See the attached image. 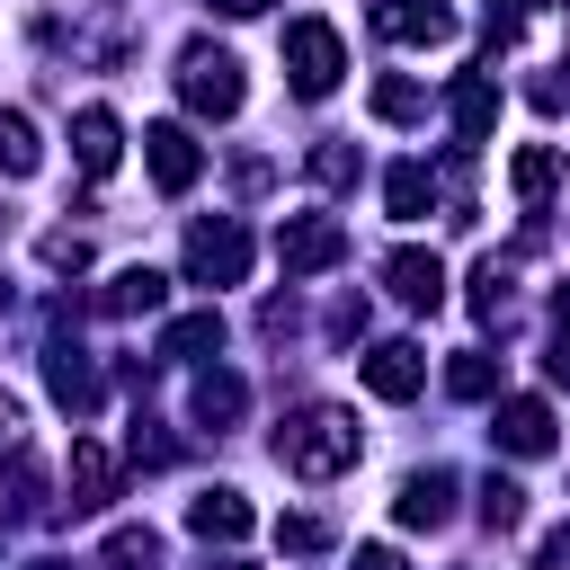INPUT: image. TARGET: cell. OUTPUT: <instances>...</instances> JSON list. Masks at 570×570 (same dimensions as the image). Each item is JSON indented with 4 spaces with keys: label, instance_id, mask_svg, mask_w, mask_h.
<instances>
[{
    "label": "cell",
    "instance_id": "34",
    "mask_svg": "<svg viewBox=\"0 0 570 570\" xmlns=\"http://www.w3.org/2000/svg\"><path fill=\"white\" fill-rule=\"evenodd\" d=\"M356 570H401V561H392L383 543H365V552H356Z\"/></svg>",
    "mask_w": 570,
    "mask_h": 570
},
{
    "label": "cell",
    "instance_id": "24",
    "mask_svg": "<svg viewBox=\"0 0 570 570\" xmlns=\"http://www.w3.org/2000/svg\"><path fill=\"white\" fill-rule=\"evenodd\" d=\"M36 160H45V151H36V125H27V116H0V169L27 178Z\"/></svg>",
    "mask_w": 570,
    "mask_h": 570
},
{
    "label": "cell",
    "instance_id": "7",
    "mask_svg": "<svg viewBox=\"0 0 570 570\" xmlns=\"http://www.w3.org/2000/svg\"><path fill=\"white\" fill-rule=\"evenodd\" d=\"M374 36H392V45H445L454 9L445 0H374Z\"/></svg>",
    "mask_w": 570,
    "mask_h": 570
},
{
    "label": "cell",
    "instance_id": "28",
    "mask_svg": "<svg viewBox=\"0 0 570 570\" xmlns=\"http://www.w3.org/2000/svg\"><path fill=\"white\" fill-rule=\"evenodd\" d=\"M276 543L285 552H321L330 543V517H276Z\"/></svg>",
    "mask_w": 570,
    "mask_h": 570
},
{
    "label": "cell",
    "instance_id": "16",
    "mask_svg": "<svg viewBox=\"0 0 570 570\" xmlns=\"http://www.w3.org/2000/svg\"><path fill=\"white\" fill-rule=\"evenodd\" d=\"M45 383H53V401H62L71 419H89V410H98V374H89V356H80V347H53Z\"/></svg>",
    "mask_w": 570,
    "mask_h": 570
},
{
    "label": "cell",
    "instance_id": "8",
    "mask_svg": "<svg viewBox=\"0 0 570 570\" xmlns=\"http://www.w3.org/2000/svg\"><path fill=\"white\" fill-rule=\"evenodd\" d=\"M383 285H392L410 312H436V303H445V267H436V249H392V258H383Z\"/></svg>",
    "mask_w": 570,
    "mask_h": 570
},
{
    "label": "cell",
    "instance_id": "1",
    "mask_svg": "<svg viewBox=\"0 0 570 570\" xmlns=\"http://www.w3.org/2000/svg\"><path fill=\"white\" fill-rule=\"evenodd\" d=\"M276 463H285L294 481H338V472L356 463V419H347V410H303V419H285V428H276Z\"/></svg>",
    "mask_w": 570,
    "mask_h": 570
},
{
    "label": "cell",
    "instance_id": "13",
    "mask_svg": "<svg viewBox=\"0 0 570 570\" xmlns=\"http://www.w3.org/2000/svg\"><path fill=\"white\" fill-rule=\"evenodd\" d=\"M71 151H80V169H89V178H107V169H116V151H125V125H116L107 107H80V116H71Z\"/></svg>",
    "mask_w": 570,
    "mask_h": 570
},
{
    "label": "cell",
    "instance_id": "36",
    "mask_svg": "<svg viewBox=\"0 0 570 570\" xmlns=\"http://www.w3.org/2000/svg\"><path fill=\"white\" fill-rule=\"evenodd\" d=\"M223 570H249V561H223Z\"/></svg>",
    "mask_w": 570,
    "mask_h": 570
},
{
    "label": "cell",
    "instance_id": "22",
    "mask_svg": "<svg viewBox=\"0 0 570 570\" xmlns=\"http://www.w3.org/2000/svg\"><path fill=\"white\" fill-rule=\"evenodd\" d=\"M445 392H454V401H490V392H499V365H490L481 347H463V356L445 365Z\"/></svg>",
    "mask_w": 570,
    "mask_h": 570
},
{
    "label": "cell",
    "instance_id": "9",
    "mask_svg": "<svg viewBox=\"0 0 570 570\" xmlns=\"http://www.w3.org/2000/svg\"><path fill=\"white\" fill-rule=\"evenodd\" d=\"M419 383H428V356H419L410 338H383V347L365 356V392H374V401H410Z\"/></svg>",
    "mask_w": 570,
    "mask_h": 570
},
{
    "label": "cell",
    "instance_id": "15",
    "mask_svg": "<svg viewBox=\"0 0 570 570\" xmlns=\"http://www.w3.org/2000/svg\"><path fill=\"white\" fill-rule=\"evenodd\" d=\"M445 107H454V134H463V142H490V125H499V80H481V71H463Z\"/></svg>",
    "mask_w": 570,
    "mask_h": 570
},
{
    "label": "cell",
    "instance_id": "4",
    "mask_svg": "<svg viewBox=\"0 0 570 570\" xmlns=\"http://www.w3.org/2000/svg\"><path fill=\"white\" fill-rule=\"evenodd\" d=\"M178 98H187L196 116H240L249 89H240V62H232V53H205V45H196V53L178 62Z\"/></svg>",
    "mask_w": 570,
    "mask_h": 570
},
{
    "label": "cell",
    "instance_id": "26",
    "mask_svg": "<svg viewBox=\"0 0 570 570\" xmlns=\"http://www.w3.org/2000/svg\"><path fill=\"white\" fill-rule=\"evenodd\" d=\"M472 312H481V321H499V312H508V267H499V258H481V267H472Z\"/></svg>",
    "mask_w": 570,
    "mask_h": 570
},
{
    "label": "cell",
    "instance_id": "10",
    "mask_svg": "<svg viewBox=\"0 0 570 570\" xmlns=\"http://www.w3.org/2000/svg\"><path fill=\"white\" fill-rule=\"evenodd\" d=\"M116 499V454L98 436H71V517H98Z\"/></svg>",
    "mask_w": 570,
    "mask_h": 570
},
{
    "label": "cell",
    "instance_id": "25",
    "mask_svg": "<svg viewBox=\"0 0 570 570\" xmlns=\"http://www.w3.org/2000/svg\"><path fill=\"white\" fill-rule=\"evenodd\" d=\"M419 107H428V98H419V80H401V71H392V80H374V116H383V125H410Z\"/></svg>",
    "mask_w": 570,
    "mask_h": 570
},
{
    "label": "cell",
    "instance_id": "3",
    "mask_svg": "<svg viewBox=\"0 0 570 570\" xmlns=\"http://www.w3.org/2000/svg\"><path fill=\"white\" fill-rule=\"evenodd\" d=\"M347 258V223L338 214H294L285 232H276V267L285 276H321V267H338Z\"/></svg>",
    "mask_w": 570,
    "mask_h": 570
},
{
    "label": "cell",
    "instance_id": "11",
    "mask_svg": "<svg viewBox=\"0 0 570 570\" xmlns=\"http://www.w3.org/2000/svg\"><path fill=\"white\" fill-rule=\"evenodd\" d=\"M187 525H196L205 543H240V534L258 525V508H249L240 490H196V499H187Z\"/></svg>",
    "mask_w": 570,
    "mask_h": 570
},
{
    "label": "cell",
    "instance_id": "23",
    "mask_svg": "<svg viewBox=\"0 0 570 570\" xmlns=\"http://www.w3.org/2000/svg\"><path fill=\"white\" fill-rule=\"evenodd\" d=\"M151 561H160V534L151 525H116L107 534V570H151Z\"/></svg>",
    "mask_w": 570,
    "mask_h": 570
},
{
    "label": "cell",
    "instance_id": "30",
    "mask_svg": "<svg viewBox=\"0 0 570 570\" xmlns=\"http://www.w3.org/2000/svg\"><path fill=\"white\" fill-rule=\"evenodd\" d=\"M45 267L80 276V267H89V240H71V232H45Z\"/></svg>",
    "mask_w": 570,
    "mask_h": 570
},
{
    "label": "cell",
    "instance_id": "32",
    "mask_svg": "<svg viewBox=\"0 0 570 570\" xmlns=\"http://www.w3.org/2000/svg\"><path fill=\"white\" fill-rule=\"evenodd\" d=\"M18 419H27V410H18V401H9V392H0V454H9V445H18Z\"/></svg>",
    "mask_w": 570,
    "mask_h": 570
},
{
    "label": "cell",
    "instance_id": "14",
    "mask_svg": "<svg viewBox=\"0 0 570 570\" xmlns=\"http://www.w3.org/2000/svg\"><path fill=\"white\" fill-rule=\"evenodd\" d=\"M392 517L401 525H445L454 517V472H410L401 499H392Z\"/></svg>",
    "mask_w": 570,
    "mask_h": 570
},
{
    "label": "cell",
    "instance_id": "5",
    "mask_svg": "<svg viewBox=\"0 0 570 570\" xmlns=\"http://www.w3.org/2000/svg\"><path fill=\"white\" fill-rule=\"evenodd\" d=\"M187 276L196 285H240L249 276V232L223 214V223H196L187 232Z\"/></svg>",
    "mask_w": 570,
    "mask_h": 570
},
{
    "label": "cell",
    "instance_id": "33",
    "mask_svg": "<svg viewBox=\"0 0 570 570\" xmlns=\"http://www.w3.org/2000/svg\"><path fill=\"white\" fill-rule=\"evenodd\" d=\"M196 9H223V18H258L267 0H196Z\"/></svg>",
    "mask_w": 570,
    "mask_h": 570
},
{
    "label": "cell",
    "instance_id": "35",
    "mask_svg": "<svg viewBox=\"0 0 570 570\" xmlns=\"http://www.w3.org/2000/svg\"><path fill=\"white\" fill-rule=\"evenodd\" d=\"M27 570H71V561H27Z\"/></svg>",
    "mask_w": 570,
    "mask_h": 570
},
{
    "label": "cell",
    "instance_id": "2",
    "mask_svg": "<svg viewBox=\"0 0 570 570\" xmlns=\"http://www.w3.org/2000/svg\"><path fill=\"white\" fill-rule=\"evenodd\" d=\"M338 71H347L338 27H330V18H294V27H285V80H294V98H330Z\"/></svg>",
    "mask_w": 570,
    "mask_h": 570
},
{
    "label": "cell",
    "instance_id": "27",
    "mask_svg": "<svg viewBox=\"0 0 570 570\" xmlns=\"http://www.w3.org/2000/svg\"><path fill=\"white\" fill-rule=\"evenodd\" d=\"M481 517H490V525H499V534H508V525H517V517H525V490H517V481H499V472H490V481H481Z\"/></svg>",
    "mask_w": 570,
    "mask_h": 570
},
{
    "label": "cell",
    "instance_id": "18",
    "mask_svg": "<svg viewBox=\"0 0 570 570\" xmlns=\"http://www.w3.org/2000/svg\"><path fill=\"white\" fill-rule=\"evenodd\" d=\"M187 410H196L205 428H232V419L249 410V383H240V374H196V392H187Z\"/></svg>",
    "mask_w": 570,
    "mask_h": 570
},
{
    "label": "cell",
    "instance_id": "19",
    "mask_svg": "<svg viewBox=\"0 0 570 570\" xmlns=\"http://www.w3.org/2000/svg\"><path fill=\"white\" fill-rule=\"evenodd\" d=\"M508 187H517L525 205H543V196L561 187V151H543V142H525V151L508 160Z\"/></svg>",
    "mask_w": 570,
    "mask_h": 570
},
{
    "label": "cell",
    "instance_id": "6",
    "mask_svg": "<svg viewBox=\"0 0 570 570\" xmlns=\"http://www.w3.org/2000/svg\"><path fill=\"white\" fill-rule=\"evenodd\" d=\"M142 160H151V187H160V196H187L196 169H205V151H196L187 125H151V134H142Z\"/></svg>",
    "mask_w": 570,
    "mask_h": 570
},
{
    "label": "cell",
    "instance_id": "12",
    "mask_svg": "<svg viewBox=\"0 0 570 570\" xmlns=\"http://www.w3.org/2000/svg\"><path fill=\"white\" fill-rule=\"evenodd\" d=\"M490 436H499L508 454H552V401H499Z\"/></svg>",
    "mask_w": 570,
    "mask_h": 570
},
{
    "label": "cell",
    "instance_id": "17",
    "mask_svg": "<svg viewBox=\"0 0 570 570\" xmlns=\"http://www.w3.org/2000/svg\"><path fill=\"white\" fill-rule=\"evenodd\" d=\"M169 303V276L160 267H125V276H107V294H98V312H160Z\"/></svg>",
    "mask_w": 570,
    "mask_h": 570
},
{
    "label": "cell",
    "instance_id": "21",
    "mask_svg": "<svg viewBox=\"0 0 570 570\" xmlns=\"http://www.w3.org/2000/svg\"><path fill=\"white\" fill-rule=\"evenodd\" d=\"M205 347H223V312H187V321H169V330H160V356H178V365H187V356H205Z\"/></svg>",
    "mask_w": 570,
    "mask_h": 570
},
{
    "label": "cell",
    "instance_id": "31",
    "mask_svg": "<svg viewBox=\"0 0 570 570\" xmlns=\"http://www.w3.org/2000/svg\"><path fill=\"white\" fill-rule=\"evenodd\" d=\"M543 374L570 383V312H561V330H552V347H543Z\"/></svg>",
    "mask_w": 570,
    "mask_h": 570
},
{
    "label": "cell",
    "instance_id": "29",
    "mask_svg": "<svg viewBox=\"0 0 570 570\" xmlns=\"http://www.w3.org/2000/svg\"><path fill=\"white\" fill-rule=\"evenodd\" d=\"M312 178H321V187H347V178H356V151H347V142H321V151H312Z\"/></svg>",
    "mask_w": 570,
    "mask_h": 570
},
{
    "label": "cell",
    "instance_id": "20",
    "mask_svg": "<svg viewBox=\"0 0 570 570\" xmlns=\"http://www.w3.org/2000/svg\"><path fill=\"white\" fill-rule=\"evenodd\" d=\"M383 205H392V214H401V223H419V214H428V205H436V178H428V169H419V160H401V169H392V178H383Z\"/></svg>",
    "mask_w": 570,
    "mask_h": 570
}]
</instances>
